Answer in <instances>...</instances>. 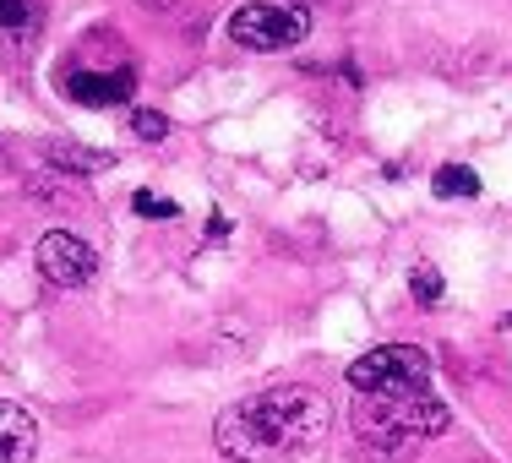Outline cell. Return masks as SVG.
Segmentation results:
<instances>
[{"label":"cell","mask_w":512,"mask_h":463,"mask_svg":"<svg viewBox=\"0 0 512 463\" xmlns=\"http://www.w3.org/2000/svg\"><path fill=\"white\" fill-rule=\"evenodd\" d=\"M431 191L436 197H480V175L469 164H442L431 175Z\"/></svg>","instance_id":"cell-9"},{"label":"cell","mask_w":512,"mask_h":463,"mask_svg":"<svg viewBox=\"0 0 512 463\" xmlns=\"http://www.w3.org/2000/svg\"><path fill=\"white\" fill-rule=\"evenodd\" d=\"M306 33H311V17L300 6L246 0V6H235V17H229V39H235L240 50H256V55H284V50H295Z\"/></svg>","instance_id":"cell-4"},{"label":"cell","mask_w":512,"mask_h":463,"mask_svg":"<svg viewBox=\"0 0 512 463\" xmlns=\"http://www.w3.org/2000/svg\"><path fill=\"white\" fill-rule=\"evenodd\" d=\"M131 131H137L142 142H164L169 137V120L158 115V109H137V115H131Z\"/></svg>","instance_id":"cell-13"},{"label":"cell","mask_w":512,"mask_h":463,"mask_svg":"<svg viewBox=\"0 0 512 463\" xmlns=\"http://www.w3.org/2000/svg\"><path fill=\"white\" fill-rule=\"evenodd\" d=\"M137 93V71L120 66V71H71L66 77V99L82 109H109V104H126Z\"/></svg>","instance_id":"cell-6"},{"label":"cell","mask_w":512,"mask_h":463,"mask_svg":"<svg viewBox=\"0 0 512 463\" xmlns=\"http://www.w3.org/2000/svg\"><path fill=\"white\" fill-rule=\"evenodd\" d=\"M355 431L365 442V453L398 463L414 453L420 442L447 431V404H436L431 393H404V398H360L355 404Z\"/></svg>","instance_id":"cell-2"},{"label":"cell","mask_w":512,"mask_h":463,"mask_svg":"<svg viewBox=\"0 0 512 463\" xmlns=\"http://www.w3.org/2000/svg\"><path fill=\"white\" fill-rule=\"evenodd\" d=\"M137 6H142V11H175L180 0H137Z\"/></svg>","instance_id":"cell-14"},{"label":"cell","mask_w":512,"mask_h":463,"mask_svg":"<svg viewBox=\"0 0 512 463\" xmlns=\"http://www.w3.org/2000/svg\"><path fill=\"white\" fill-rule=\"evenodd\" d=\"M33 262H39V278H44V284H55V289H82V284H93V273H99L93 246H88V240H77L71 229H50V235H39Z\"/></svg>","instance_id":"cell-5"},{"label":"cell","mask_w":512,"mask_h":463,"mask_svg":"<svg viewBox=\"0 0 512 463\" xmlns=\"http://www.w3.org/2000/svg\"><path fill=\"white\" fill-rule=\"evenodd\" d=\"M349 387L360 398H404L431 393V355L420 344H382L349 365Z\"/></svg>","instance_id":"cell-3"},{"label":"cell","mask_w":512,"mask_h":463,"mask_svg":"<svg viewBox=\"0 0 512 463\" xmlns=\"http://www.w3.org/2000/svg\"><path fill=\"white\" fill-rule=\"evenodd\" d=\"M39 458V420L22 404H0V463H33Z\"/></svg>","instance_id":"cell-7"},{"label":"cell","mask_w":512,"mask_h":463,"mask_svg":"<svg viewBox=\"0 0 512 463\" xmlns=\"http://www.w3.org/2000/svg\"><path fill=\"white\" fill-rule=\"evenodd\" d=\"M442 273H436L431 262H414V273H409V295H414V306H436L442 300Z\"/></svg>","instance_id":"cell-10"},{"label":"cell","mask_w":512,"mask_h":463,"mask_svg":"<svg viewBox=\"0 0 512 463\" xmlns=\"http://www.w3.org/2000/svg\"><path fill=\"white\" fill-rule=\"evenodd\" d=\"M39 158L55 164L60 175H104V169H115V153L109 148H82V142H44Z\"/></svg>","instance_id":"cell-8"},{"label":"cell","mask_w":512,"mask_h":463,"mask_svg":"<svg viewBox=\"0 0 512 463\" xmlns=\"http://www.w3.org/2000/svg\"><path fill=\"white\" fill-rule=\"evenodd\" d=\"M131 213H137V218H153V224H164V218H180V207L164 202V197H153V191H137V197H131Z\"/></svg>","instance_id":"cell-11"},{"label":"cell","mask_w":512,"mask_h":463,"mask_svg":"<svg viewBox=\"0 0 512 463\" xmlns=\"http://www.w3.org/2000/svg\"><path fill=\"white\" fill-rule=\"evenodd\" d=\"M33 28V0H0V33Z\"/></svg>","instance_id":"cell-12"},{"label":"cell","mask_w":512,"mask_h":463,"mask_svg":"<svg viewBox=\"0 0 512 463\" xmlns=\"http://www.w3.org/2000/svg\"><path fill=\"white\" fill-rule=\"evenodd\" d=\"M333 425V409L316 387L284 382V387H262V393L240 398L218 414V453L235 463H295L300 453H311Z\"/></svg>","instance_id":"cell-1"}]
</instances>
